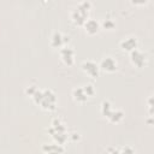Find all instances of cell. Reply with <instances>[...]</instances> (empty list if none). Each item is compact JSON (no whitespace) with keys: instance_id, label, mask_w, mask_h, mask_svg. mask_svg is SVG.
Segmentation results:
<instances>
[{"instance_id":"9a60e30c","label":"cell","mask_w":154,"mask_h":154,"mask_svg":"<svg viewBox=\"0 0 154 154\" xmlns=\"http://www.w3.org/2000/svg\"><path fill=\"white\" fill-rule=\"evenodd\" d=\"M100 25H102L105 29H107V30H112L114 26H116V23L112 20V19H109V18H106Z\"/></svg>"},{"instance_id":"8fae6325","label":"cell","mask_w":154,"mask_h":154,"mask_svg":"<svg viewBox=\"0 0 154 154\" xmlns=\"http://www.w3.org/2000/svg\"><path fill=\"white\" fill-rule=\"evenodd\" d=\"M42 152L45 154H63L64 147L58 143H45L42 146Z\"/></svg>"},{"instance_id":"5b68a950","label":"cell","mask_w":154,"mask_h":154,"mask_svg":"<svg viewBox=\"0 0 154 154\" xmlns=\"http://www.w3.org/2000/svg\"><path fill=\"white\" fill-rule=\"evenodd\" d=\"M70 41V37L69 36H65L63 35L61 32L59 31H54L52 37H51V41H49V45L53 47V48H63L64 46H66Z\"/></svg>"},{"instance_id":"277c9868","label":"cell","mask_w":154,"mask_h":154,"mask_svg":"<svg viewBox=\"0 0 154 154\" xmlns=\"http://www.w3.org/2000/svg\"><path fill=\"white\" fill-rule=\"evenodd\" d=\"M83 72L85 75H88L89 77H97L99 73H100V67H99V64H96L94 60H84L81 65Z\"/></svg>"},{"instance_id":"6da1fadb","label":"cell","mask_w":154,"mask_h":154,"mask_svg":"<svg viewBox=\"0 0 154 154\" xmlns=\"http://www.w3.org/2000/svg\"><path fill=\"white\" fill-rule=\"evenodd\" d=\"M32 100L46 111H54L57 107V96L51 89H37V91L32 95Z\"/></svg>"},{"instance_id":"ffe728a7","label":"cell","mask_w":154,"mask_h":154,"mask_svg":"<svg viewBox=\"0 0 154 154\" xmlns=\"http://www.w3.org/2000/svg\"><path fill=\"white\" fill-rule=\"evenodd\" d=\"M107 150L109 154H118L119 153V150H117L114 147H109V148H107Z\"/></svg>"},{"instance_id":"3957f363","label":"cell","mask_w":154,"mask_h":154,"mask_svg":"<svg viewBox=\"0 0 154 154\" xmlns=\"http://www.w3.org/2000/svg\"><path fill=\"white\" fill-rule=\"evenodd\" d=\"M91 4L89 1H81L77 7H75L71 12V18L76 25H83L88 19V13L90 10Z\"/></svg>"},{"instance_id":"7c38bea8","label":"cell","mask_w":154,"mask_h":154,"mask_svg":"<svg viewBox=\"0 0 154 154\" xmlns=\"http://www.w3.org/2000/svg\"><path fill=\"white\" fill-rule=\"evenodd\" d=\"M72 96H73V99H75L77 102H81V103L85 102L87 99H88V96L85 95V93H84V90H83V87H77V88H75V89L72 90Z\"/></svg>"},{"instance_id":"d6986e66","label":"cell","mask_w":154,"mask_h":154,"mask_svg":"<svg viewBox=\"0 0 154 154\" xmlns=\"http://www.w3.org/2000/svg\"><path fill=\"white\" fill-rule=\"evenodd\" d=\"M69 137H71V138H72V141H78V140H79V135H78V134H76V132H73V134L69 135Z\"/></svg>"},{"instance_id":"9c48e42d","label":"cell","mask_w":154,"mask_h":154,"mask_svg":"<svg viewBox=\"0 0 154 154\" xmlns=\"http://www.w3.org/2000/svg\"><path fill=\"white\" fill-rule=\"evenodd\" d=\"M130 60H131L132 65H135L136 67H143L146 64V55L141 51L135 49V51L130 52Z\"/></svg>"},{"instance_id":"2e32d148","label":"cell","mask_w":154,"mask_h":154,"mask_svg":"<svg viewBox=\"0 0 154 154\" xmlns=\"http://www.w3.org/2000/svg\"><path fill=\"white\" fill-rule=\"evenodd\" d=\"M83 90H84V93H85V95L87 96H93L94 94H95V88H94V85L93 84H85L84 87H83Z\"/></svg>"},{"instance_id":"8992f818","label":"cell","mask_w":154,"mask_h":154,"mask_svg":"<svg viewBox=\"0 0 154 154\" xmlns=\"http://www.w3.org/2000/svg\"><path fill=\"white\" fill-rule=\"evenodd\" d=\"M60 58L65 65L71 66L75 63V51L67 46H64L60 48Z\"/></svg>"},{"instance_id":"5bb4252c","label":"cell","mask_w":154,"mask_h":154,"mask_svg":"<svg viewBox=\"0 0 154 154\" xmlns=\"http://www.w3.org/2000/svg\"><path fill=\"white\" fill-rule=\"evenodd\" d=\"M100 111H101V114L107 118V117L109 116V113L112 112V105H111V102H109V101H106V100L102 101Z\"/></svg>"},{"instance_id":"ba28073f","label":"cell","mask_w":154,"mask_h":154,"mask_svg":"<svg viewBox=\"0 0 154 154\" xmlns=\"http://www.w3.org/2000/svg\"><path fill=\"white\" fill-rule=\"evenodd\" d=\"M117 66H118V64L112 57H105L99 64L100 70H102L105 72H114L117 70Z\"/></svg>"},{"instance_id":"ac0fdd59","label":"cell","mask_w":154,"mask_h":154,"mask_svg":"<svg viewBox=\"0 0 154 154\" xmlns=\"http://www.w3.org/2000/svg\"><path fill=\"white\" fill-rule=\"evenodd\" d=\"M118 154H135V150H134L130 146H125V147H123V148L119 150Z\"/></svg>"},{"instance_id":"52a82bcc","label":"cell","mask_w":154,"mask_h":154,"mask_svg":"<svg viewBox=\"0 0 154 154\" xmlns=\"http://www.w3.org/2000/svg\"><path fill=\"white\" fill-rule=\"evenodd\" d=\"M120 48L125 52H132L135 49H137V45H138V41L135 36H129V37H124L122 41H120Z\"/></svg>"},{"instance_id":"e0dca14e","label":"cell","mask_w":154,"mask_h":154,"mask_svg":"<svg viewBox=\"0 0 154 154\" xmlns=\"http://www.w3.org/2000/svg\"><path fill=\"white\" fill-rule=\"evenodd\" d=\"M37 89H38V88H37L36 85H28V87L25 88V94H26L28 96H31V97H32V95L37 91Z\"/></svg>"},{"instance_id":"30bf717a","label":"cell","mask_w":154,"mask_h":154,"mask_svg":"<svg viewBox=\"0 0 154 154\" xmlns=\"http://www.w3.org/2000/svg\"><path fill=\"white\" fill-rule=\"evenodd\" d=\"M84 29H85V32H88L89 35H94L96 34L99 30H100V22H97L96 19L94 18H88L85 20V23L83 24Z\"/></svg>"},{"instance_id":"7a4b0ae2","label":"cell","mask_w":154,"mask_h":154,"mask_svg":"<svg viewBox=\"0 0 154 154\" xmlns=\"http://www.w3.org/2000/svg\"><path fill=\"white\" fill-rule=\"evenodd\" d=\"M48 132L51 134V136L53 137V140L55 141V143L61 144V146L69 138V134L66 131V128H65L64 123L59 118H54L52 120V124H51V126L48 129Z\"/></svg>"},{"instance_id":"4fadbf2b","label":"cell","mask_w":154,"mask_h":154,"mask_svg":"<svg viewBox=\"0 0 154 154\" xmlns=\"http://www.w3.org/2000/svg\"><path fill=\"white\" fill-rule=\"evenodd\" d=\"M123 118H124V113H123V111H120V109H112V112L109 113V116L107 117V119L111 122V123H119L120 120H123Z\"/></svg>"}]
</instances>
